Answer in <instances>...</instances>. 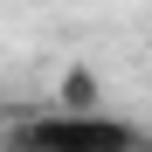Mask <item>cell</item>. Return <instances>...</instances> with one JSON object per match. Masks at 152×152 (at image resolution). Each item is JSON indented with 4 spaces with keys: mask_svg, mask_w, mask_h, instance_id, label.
<instances>
[{
    "mask_svg": "<svg viewBox=\"0 0 152 152\" xmlns=\"http://www.w3.org/2000/svg\"><path fill=\"white\" fill-rule=\"evenodd\" d=\"M35 118V132L48 152H145L152 132H138V124H124V118H69V111H28Z\"/></svg>",
    "mask_w": 152,
    "mask_h": 152,
    "instance_id": "obj_1",
    "label": "cell"
},
{
    "mask_svg": "<svg viewBox=\"0 0 152 152\" xmlns=\"http://www.w3.org/2000/svg\"><path fill=\"white\" fill-rule=\"evenodd\" d=\"M0 124H7V118H0Z\"/></svg>",
    "mask_w": 152,
    "mask_h": 152,
    "instance_id": "obj_5",
    "label": "cell"
},
{
    "mask_svg": "<svg viewBox=\"0 0 152 152\" xmlns=\"http://www.w3.org/2000/svg\"><path fill=\"white\" fill-rule=\"evenodd\" d=\"M7 124H14V118H7ZM7 124H0V152H7Z\"/></svg>",
    "mask_w": 152,
    "mask_h": 152,
    "instance_id": "obj_4",
    "label": "cell"
},
{
    "mask_svg": "<svg viewBox=\"0 0 152 152\" xmlns=\"http://www.w3.org/2000/svg\"><path fill=\"white\" fill-rule=\"evenodd\" d=\"M7 152H48L42 132H35V118H14V124H7Z\"/></svg>",
    "mask_w": 152,
    "mask_h": 152,
    "instance_id": "obj_3",
    "label": "cell"
},
{
    "mask_svg": "<svg viewBox=\"0 0 152 152\" xmlns=\"http://www.w3.org/2000/svg\"><path fill=\"white\" fill-rule=\"evenodd\" d=\"M97 104H104V83H97V69H62V83H56V111L69 118H97Z\"/></svg>",
    "mask_w": 152,
    "mask_h": 152,
    "instance_id": "obj_2",
    "label": "cell"
},
{
    "mask_svg": "<svg viewBox=\"0 0 152 152\" xmlns=\"http://www.w3.org/2000/svg\"><path fill=\"white\" fill-rule=\"evenodd\" d=\"M145 152H152V145H145Z\"/></svg>",
    "mask_w": 152,
    "mask_h": 152,
    "instance_id": "obj_6",
    "label": "cell"
}]
</instances>
